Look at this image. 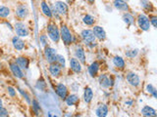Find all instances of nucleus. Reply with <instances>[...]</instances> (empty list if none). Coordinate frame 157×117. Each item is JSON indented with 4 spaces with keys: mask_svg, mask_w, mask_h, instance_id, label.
I'll list each match as a JSON object with an SVG mask.
<instances>
[{
    "mask_svg": "<svg viewBox=\"0 0 157 117\" xmlns=\"http://www.w3.org/2000/svg\"><path fill=\"white\" fill-rule=\"evenodd\" d=\"M59 29H60V39L63 41L64 45L71 46V44L73 43V35L70 29H69V27L65 23H61Z\"/></svg>",
    "mask_w": 157,
    "mask_h": 117,
    "instance_id": "f257e3e1",
    "label": "nucleus"
},
{
    "mask_svg": "<svg viewBox=\"0 0 157 117\" xmlns=\"http://www.w3.org/2000/svg\"><path fill=\"white\" fill-rule=\"evenodd\" d=\"M47 34L48 37L54 43H59L60 41V29L54 22H49L47 25Z\"/></svg>",
    "mask_w": 157,
    "mask_h": 117,
    "instance_id": "f03ea898",
    "label": "nucleus"
},
{
    "mask_svg": "<svg viewBox=\"0 0 157 117\" xmlns=\"http://www.w3.org/2000/svg\"><path fill=\"white\" fill-rule=\"evenodd\" d=\"M81 37H82V41L85 42V44L87 45V46H94L95 44V36L93 34V31H92V29H84V30H82L81 32Z\"/></svg>",
    "mask_w": 157,
    "mask_h": 117,
    "instance_id": "7ed1b4c3",
    "label": "nucleus"
},
{
    "mask_svg": "<svg viewBox=\"0 0 157 117\" xmlns=\"http://www.w3.org/2000/svg\"><path fill=\"white\" fill-rule=\"evenodd\" d=\"M137 22L138 27L142 30V31H148L150 29V22H149V19L147 16H145L144 14H140L137 15Z\"/></svg>",
    "mask_w": 157,
    "mask_h": 117,
    "instance_id": "20e7f679",
    "label": "nucleus"
},
{
    "mask_svg": "<svg viewBox=\"0 0 157 117\" xmlns=\"http://www.w3.org/2000/svg\"><path fill=\"white\" fill-rule=\"evenodd\" d=\"M57 52L56 50L52 47L50 46H45L44 48V57H45V60H47L49 64L51 63H55L56 62V59H57Z\"/></svg>",
    "mask_w": 157,
    "mask_h": 117,
    "instance_id": "39448f33",
    "label": "nucleus"
},
{
    "mask_svg": "<svg viewBox=\"0 0 157 117\" xmlns=\"http://www.w3.org/2000/svg\"><path fill=\"white\" fill-rule=\"evenodd\" d=\"M98 83L100 87H102L104 89H108L113 86L114 80L111 76H108L107 74H100L98 76Z\"/></svg>",
    "mask_w": 157,
    "mask_h": 117,
    "instance_id": "423d86ee",
    "label": "nucleus"
},
{
    "mask_svg": "<svg viewBox=\"0 0 157 117\" xmlns=\"http://www.w3.org/2000/svg\"><path fill=\"white\" fill-rule=\"evenodd\" d=\"M14 29L16 31V34L20 37H27L30 33L27 27L26 26V25H24V22H16L15 26H14Z\"/></svg>",
    "mask_w": 157,
    "mask_h": 117,
    "instance_id": "0eeeda50",
    "label": "nucleus"
},
{
    "mask_svg": "<svg viewBox=\"0 0 157 117\" xmlns=\"http://www.w3.org/2000/svg\"><path fill=\"white\" fill-rule=\"evenodd\" d=\"M126 80L129 83V85H131L132 87H137L141 83V78L137 75L136 72L129 71L126 75Z\"/></svg>",
    "mask_w": 157,
    "mask_h": 117,
    "instance_id": "6e6552de",
    "label": "nucleus"
},
{
    "mask_svg": "<svg viewBox=\"0 0 157 117\" xmlns=\"http://www.w3.org/2000/svg\"><path fill=\"white\" fill-rule=\"evenodd\" d=\"M55 10L59 14L60 16H67L69 14V6L66 2L64 1H56L54 4Z\"/></svg>",
    "mask_w": 157,
    "mask_h": 117,
    "instance_id": "1a4fd4ad",
    "label": "nucleus"
},
{
    "mask_svg": "<svg viewBox=\"0 0 157 117\" xmlns=\"http://www.w3.org/2000/svg\"><path fill=\"white\" fill-rule=\"evenodd\" d=\"M55 92H56L57 96L63 101H65L67 96L69 95L68 88H67V86L65 85V84H63V83H58L57 84L56 87H55Z\"/></svg>",
    "mask_w": 157,
    "mask_h": 117,
    "instance_id": "9d476101",
    "label": "nucleus"
},
{
    "mask_svg": "<svg viewBox=\"0 0 157 117\" xmlns=\"http://www.w3.org/2000/svg\"><path fill=\"white\" fill-rule=\"evenodd\" d=\"M48 70H49V73L55 78H58V77H60L62 75V67H60L57 63L49 64Z\"/></svg>",
    "mask_w": 157,
    "mask_h": 117,
    "instance_id": "9b49d317",
    "label": "nucleus"
},
{
    "mask_svg": "<svg viewBox=\"0 0 157 117\" xmlns=\"http://www.w3.org/2000/svg\"><path fill=\"white\" fill-rule=\"evenodd\" d=\"M92 31H93V34L95 36V38L98 39L99 41H104L106 39V32H105V30L102 26H93Z\"/></svg>",
    "mask_w": 157,
    "mask_h": 117,
    "instance_id": "f8f14e48",
    "label": "nucleus"
},
{
    "mask_svg": "<svg viewBox=\"0 0 157 117\" xmlns=\"http://www.w3.org/2000/svg\"><path fill=\"white\" fill-rule=\"evenodd\" d=\"M113 6L115 9H117L118 11L121 12H130V6L129 4L125 1V0H114L113 2Z\"/></svg>",
    "mask_w": 157,
    "mask_h": 117,
    "instance_id": "ddd939ff",
    "label": "nucleus"
},
{
    "mask_svg": "<svg viewBox=\"0 0 157 117\" xmlns=\"http://www.w3.org/2000/svg\"><path fill=\"white\" fill-rule=\"evenodd\" d=\"M16 16L21 20H24L29 16V9L24 4H20L16 8Z\"/></svg>",
    "mask_w": 157,
    "mask_h": 117,
    "instance_id": "4468645a",
    "label": "nucleus"
},
{
    "mask_svg": "<svg viewBox=\"0 0 157 117\" xmlns=\"http://www.w3.org/2000/svg\"><path fill=\"white\" fill-rule=\"evenodd\" d=\"M70 67L72 69V71H74L75 73L78 74L82 72V64L77 58H72L70 60Z\"/></svg>",
    "mask_w": 157,
    "mask_h": 117,
    "instance_id": "2eb2a0df",
    "label": "nucleus"
},
{
    "mask_svg": "<svg viewBox=\"0 0 157 117\" xmlns=\"http://www.w3.org/2000/svg\"><path fill=\"white\" fill-rule=\"evenodd\" d=\"M9 65H10V70H11V72L13 73L14 76L19 78V79H22L23 77H24V73H23V71H22V68L16 63H11Z\"/></svg>",
    "mask_w": 157,
    "mask_h": 117,
    "instance_id": "dca6fc26",
    "label": "nucleus"
},
{
    "mask_svg": "<svg viewBox=\"0 0 157 117\" xmlns=\"http://www.w3.org/2000/svg\"><path fill=\"white\" fill-rule=\"evenodd\" d=\"M12 44L13 47L18 51H22L25 48V41L23 40L20 36H14L12 38Z\"/></svg>",
    "mask_w": 157,
    "mask_h": 117,
    "instance_id": "f3484780",
    "label": "nucleus"
},
{
    "mask_svg": "<svg viewBox=\"0 0 157 117\" xmlns=\"http://www.w3.org/2000/svg\"><path fill=\"white\" fill-rule=\"evenodd\" d=\"M65 102L68 106H74L80 102V98H78L77 94H71V95L67 96L65 99Z\"/></svg>",
    "mask_w": 157,
    "mask_h": 117,
    "instance_id": "a211bd4d",
    "label": "nucleus"
},
{
    "mask_svg": "<svg viewBox=\"0 0 157 117\" xmlns=\"http://www.w3.org/2000/svg\"><path fill=\"white\" fill-rule=\"evenodd\" d=\"M40 9H41V12L43 13V15L45 17H47L49 19H51L53 17L52 15V12H51V8L49 7V5L47 4V2L45 0H42L40 3Z\"/></svg>",
    "mask_w": 157,
    "mask_h": 117,
    "instance_id": "6ab92c4d",
    "label": "nucleus"
},
{
    "mask_svg": "<svg viewBox=\"0 0 157 117\" xmlns=\"http://www.w3.org/2000/svg\"><path fill=\"white\" fill-rule=\"evenodd\" d=\"M141 114L144 116H145V117H156L157 116V112L153 108V107H151L149 105H145V106L142 107Z\"/></svg>",
    "mask_w": 157,
    "mask_h": 117,
    "instance_id": "aec40b11",
    "label": "nucleus"
},
{
    "mask_svg": "<svg viewBox=\"0 0 157 117\" xmlns=\"http://www.w3.org/2000/svg\"><path fill=\"white\" fill-rule=\"evenodd\" d=\"M122 20H123V22L126 23L127 26H133V25H135V22H136L135 17H133L132 14L129 13V12H125L123 14Z\"/></svg>",
    "mask_w": 157,
    "mask_h": 117,
    "instance_id": "412c9836",
    "label": "nucleus"
},
{
    "mask_svg": "<svg viewBox=\"0 0 157 117\" xmlns=\"http://www.w3.org/2000/svg\"><path fill=\"white\" fill-rule=\"evenodd\" d=\"M95 114L98 117H105L108 115V106L105 104H101L97 106L95 110Z\"/></svg>",
    "mask_w": 157,
    "mask_h": 117,
    "instance_id": "4be33fe9",
    "label": "nucleus"
},
{
    "mask_svg": "<svg viewBox=\"0 0 157 117\" xmlns=\"http://www.w3.org/2000/svg\"><path fill=\"white\" fill-rule=\"evenodd\" d=\"M98 71H99V64L98 62H93L89 67V74L90 75V77L94 78L97 76Z\"/></svg>",
    "mask_w": 157,
    "mask_h": 117,
    "instance_id": "5701e85b",
    "label": "nucleus"
},
{
    "mask_svg": "<svg viewBox=\"0 0 157 117\" xmlns=\"http://www.w3.org/2000/svg\"><path fill=\"white\" fill-rule=\"evenodd\" d=\"M113 64L115 67H117L118 69H124L126 67V63H125V60L120 57V56H115L113 58Z\"/></svg>",
    "mask_w": 157,
    "mask_h": 117,
    "instance_id": "b1692460",
    "label": "nucleus"
},
{
    "mask_svg": "<svg viewBox=\"0 0 157 117\" xmlns=\"http://www.w3.org/2000/svg\"><path fill=\"white\" fill-rule=\"evenodd\" d=\"M93 99V91L90 87H86L84 90V101L86 104H89V102Z\"/></svg>",
    "mask_w": 157,
    "mask_h": 117,
    "instance_id": "393cba45",
    "label": "nucleus"
},
{
    "mask_svg": "<svg viewBox=\"0 0 157 117\" xmlns=\"http://www.w3.org/2000/svg\"><path fill=\"white\" fill-rule=\"evenodd\" d=\"M141 6L147 13H152L154 11V6L149 0H141Z\"/></svg>",
    "mask_w": 157,
    "mask_h": 117,
    "instance_id": "a878e982",
    "label": "nucleus"
},
{
    "mask_svg": "<svg viewBox=\"0 0 157 117\" xmlns=\"http://www.w3.org/2000/svg\"><path fill=\"white\" fill-rule=\"evenodd\" d=\"M75 56L78 60L81 62V64H86V53H85V50L84 48L82 47H78L75 51Z\"/></svg>",
    "mask_w": 157,
    "mask_h": 117,
    "instance_id": "bb28decb",
    "label": "nucleus"
},
{
    "mask_svg": "<svg viewBox=\"0 0 157 117\" xmlns=\"http://www.w3.org/2000/svg\"><path fill=\"white\" fill-rule=\"evenodd\" d=\"M22 69H27L29 68V65H30V60L29 59H27L26 57H19L17 58L16 62H15Z\"/></svg>",
    "mask_w": 157,
    "mask_h": 117,
    "instance_id": "cd10ccee",
    "label": "nucleus"
},
{
    "mask_svg": "<svg viewBox=\"0 0 157 117\" xmlns=\"http://www.w3.org/2000/svg\"><path fill=\"white\" fill-rule=\"evenodd\" d=\"M82 22H84L86 26H93L95 25V18L92 17L91 15H86L84 18H82Z\"/></svg>",
    "mask_w": 157,
    "mask_h": 117,
    "instance_id": "c85d7f7f",
    "label": "nucleus"
},
{
    "mask_svg": "<svg viewBox=\"0 0 157 117\" xmlns=\"http://www.w3.org/2000/svg\"><path fill=\"white\" fill-rule=\"evenodd\" d=\"M10 15V9L6 6L0 5V17L1 18H7Z\"/></svg>",
    "mask_w": 157,
    "mask_h": 117,
    "instance_id": "c756f323",
    "label": "nucleus"
},
{
    "mask_svg": "<svg viewBox=\"0 0 157 117\" xmlns=\"http://www.w3.org/2000/svg\"><path fill=\"white\" fill-rule=\"evenodd\" d=\"M35 87H36V89H38L40 91H45L46 87H47V84H46V82L43 80V79H38V82L35 84Z\"/></svg>",
    "mask_w": 157,
    "mask_h": 117,
    "instance_id": "7c9ffc66",
    "label": "nucleus"
},
{
    "mask_svg": "<svg viewBox=\"0 0 157 117\" xmlns=\"http://www.w3.org/2000/svg\"><path fill=\"white\" fill-rule=\"evenodd\" d=\"M55 63H57L62 68L66 67V60H65V58H64L62 55H57V59H56V62Z\"/></svg>",
    "mask_w": 157,
    "mask_h": 117,
    "instance_id": "2f4dec72",
    "label": "nucleus"
},
{
    "mask_svg": "<svg viewBox=\"0 0 157 117\" xmlns=\"http://www.w3.org/2000/svg\"><path fill=\"white\" fill-rule=\"evenodd\" d=\"M138 53V50L137 49H132V50H128L125 52V55H126V57L128 58H135L136 56L137 55Z\"/></svg>",
    "mask_w": 157,
    "mask_h": 117,
    "instance_id": "473e14b6",
    "label": "nucleus"
},
{
    "mask_svg": "<svg viewBox=\"0 0 157 117\" xmlns=\"http://www.w3.org/2000/svg\"><path fill=\"white\" fill-rule=\"evenodd\" d=\"M146 91L147 93H149L150 95L153 96L154 99H156L157 98V93H156V89L151 85V84H148V85L146 86Z\"/></svg>",
    "mask_w": 157,
    "mask_h": 117,
    "instance_id": "72a5a7b5",
    "label": "nucleus"
},
{
    "mask_svg": "<svg viewBox=\"0 0 157 117\" xmlns=\"http://www.w3.org/2000/svg\"><path fill=\"white\" fill-rule=\"evenodd\" d=\"M148 19H149L150 25H152V26H153L154 29H156V26H157V16H155V15H150L148 17Z\"/></svg>",
    "mask_w": 157,
    "mask_h": 117,
    "instance_id": "f704fd0d",
    "label": "nucleus"
},
{
    "mask_svg": "<svg viewBox=\"0 0 157 117\" xmlns=\"http://www.w3.org/2000/svg\"><path fill=\"white\" fill-rule=\"evenodd\" d=\"M39 41H40V43L42 44L44 47H45V46H47V45H48V38H47V35L41 34V35L39 36Z\"/></svg>",
    "mask_w": 157,
    "mask_h": 117,
    "instance_id": "c9c22d12",
    "label": "nucleus"
},
{
    "mask_svg": "<svg viewBox=\"0 0 157 117\" xmlns=\"http://www.w3.org/2000/svg\"><path fill=\"white\" fill-rule=\"evenodd\" d=\"M31 105H33V108L35 112H38L40 111V106L38 105V101H35V100H33V102H31Z\"/></svg>",
    "mask_w": 157,
    "mask_h": 117,
    "instance_id": "e433bc0d",
    "label": "nucleus"
},
{
    "mask_svg": "<svg viewBox=\"0 0 157 117\" xmlns=\"http://www.w3.org/2000/svg\"><path fill=\"white\" fill-rule=\"evenodd\" d=\"M7 90H8V94H9V96L14 98V97H16V90L14 89L13 87H8L7 88Z\"/></svg>",
    "mask_w": 157,
    "mask_h": 117,
    "instance_id": "4c0bfd02",
    "label": "nucleus"
},
{
    "mask_svg": "<svg viewBox=\"0 0 157 117\" xmlns=\"http://www.w3.org/2000/svg\"><path fill=\"white\" fill-rule=\"evenodd\" d=\"M8 116V111L6 108H4V107H0V117H6Z\"/></svg>",
    "mask_w": 157,
    "mask_h": 117,
    "instance_id": "58836bf2",
    "label": "nucleus"
},
{
    "mask_svg": "<svg viewBox=\"0 0 157 117\" xmlns=\"http://www.w3.org/2000/svg\"><path fill=\"white\" fill-rule=\"evenodd\" d=\"M3 106V102H2V99L0 98V107H2Z\"/></svg>",
    "mask_w": 157,
    "mask_h": 117,
    "instance_id": "ea45409f",
    "label": "nucleus"
},
{
    "mask_svg": "<svg viewBox=\"0 0 157 117\" xmlns=\"http://www.w3.org/2000/svg\"><path fill=\"white\" fill-rule=\"evenodd\" d=\"M87 1H89V3H90V4H93L95 2V0H87Z\"/></svg>",
    "mask_w": 157,
    "mask_h": 117,
    "instance_id": "a19ab883",
    "label": "nucleus"
}]
</instances>
